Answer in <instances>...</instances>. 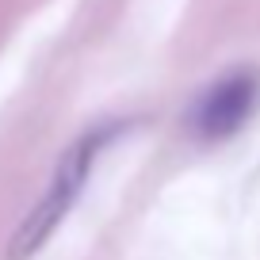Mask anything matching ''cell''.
<instances>
[{
  "label": "cell",
  "mask_w": 260,
  "mask_h": 260,
  "mask_svg": "<svg viewBox=\"0 0 260 260\" xmlns=\"http://www.w3.org/2000/svg\"><path fill=\"white\" fill-rule=\"evenodd\" d=\"M256 100H260V77L252 73V69H230V73H222L218 81L191 104L187 122H191V130L199 138L222 142V138H230L234 130L245 126V119L252 115Z\"/></svg>",
  "instance_id": "obj_2"
},
{
  "label": "cell",
  "mask_w": 260,
  "mask_h": 260,
  "mask_svg": "<svg viewBox=\"0 0 260 260\" xmlns=\"http://www.w3.org/2000/svg\"><path fill=\"white\" fill-rule=\"evenodd\" d=\"M122 126H126V122H115V126L88 130L84 138H77L73 146H69V153L61 157V165H57L54 176H50V187L42 191V199L35 203V211L27 214V222L16 230V237H12V249H8V256H12V260L31 256V252H35V249H39V245L57 230V222L69 214V207H73L77 191H81L84 180H88L96 153L115 138V134H119Z\"/></svg>",
  "instance_id": "obj_1"
}]
</instances>
